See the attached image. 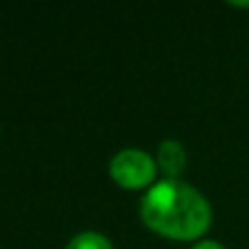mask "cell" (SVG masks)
Listing matches in <instances>:
<instances>
[{
	"label": "cell",
	"instance_id": "cell-1",
	"mask_svg": "<svg viewBox=\"0 0 249 249\" xmlns=\"http://www.w3.org/2000/svg\"><path fill=\"white\" fill-rule=\"evenodd\" d=\"M140 219L162 238L201 241L212 225V206L195 186L181 179H160L142 195Z\"/></svg>",
	"mask_w": 249,
	"mask_h": 249
},
{
	"label": "cell",
	"instance_id": "cell-2",
	"mask_svg": "<svg viewBox=\"0 0 249 249\" xmlns=\"http://www.w3.org/2000/svg\"><path fill=\"white\" fill-rule=\"evenodd\" d=\"M109 177L124 190H149L158 181V164L142 149H123L109 160Z\"/></svg>",
	"mask_w": 249,
	"mask_h": 249
},
{
	"label": "cell",
	"instance_id": "cell-3",
	"mask_svg": "<svg viewBox=\"0 0 249 249\" xmlns=\"http://www.w3.org/2000/svg\"><path fill=\"white\" fill-rule=\"evenodd\" d=\"M155 164L162 171L164 179H179L188 166V153L179 140H162L155 151Z\"/></svg>",
	"mask_w": 249,
	"mask_h": 249
},
{
	"label": "cell",
	"instance_id": "cell-4",
	"mask_svg": "<svg viewBox=\"0 0 249 249\" xmlns=\"http://www.w3.org/2000/svg\"><path fill=\"white\" fill-rule=\"evenodd\" d=\"M66 249H114V245L101 232H81L70 238Z\"/></svg>",
	"mask_w": 249,
	"mask_h": 249
},
{
	"label": "cell",
	"instance_id": "cell-5",
	"mask_svg": "<svg viewBox=\"0 0 249 249\" xmlns=\"http://www.w3.org/2000/svg\"><path fill=\"white\" fill-rule=\"evenodd\" d=\"M190 249H223V245L216 243V241H208L206 238V241H197Z\"/></svg>",
	"mask_w": 249,
	"mask_h": 249
},
{
	"label": "cell",
	"instance_id": "cell-6",
	"mask_svg": "<svg viewBox=\"0 0 249 249\" xmlns=\"http://www.w3.org/2000/svg\"><path fill=\"white\" fill-rule=\"evenodd\" d=\"M232 7H249V2H230Z\"/></svg>",
	"mask_w": 249,
	"mask_h": 249
}]
</instances>
